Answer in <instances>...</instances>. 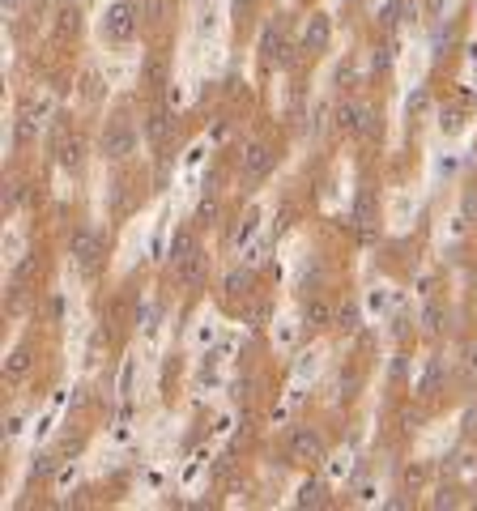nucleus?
Listing matches in <instances>:
<instances>
[{"instance_id": "1", "label": "nucleus", "mask_w": 477, "mask_h": 511, "mask_svg": "<svg viewBox=\"0 0 477 511\" xmlns=\"http://www.w3.org/2000/svg\"><path fill=\"white\" fill-rule=\"evenodd\" d=\"M132 149H136V128H132L128 119H115V124H107V132H102V158H111V162H124Z\"/></svg>"}, {"instance_id": "2", "label": "nucleus", "mask_w": 477, "mask_h": 511, "mask_svg": "<svg viewBox=\"0 0 477 511\" xmlns=\"http://www.w3.org/2000/svg\"><path fill=\"white\" fill-rule=\"evenodd\" d=\"M132 34H136V9H132V4L107 9V17H102V38H107V43H128Z\"/></svg>"}, {"instance_id": "3", "label": "nucleus", "mask_w": 477, "mask_h": 511, "mask_svg": "<svg viewBox=\"0 0 477 511\" xmlns=\"http://www.w3.org/2000/svg\"><path fill=\"white\" fill-rule=\"evenodd\" d=\"M290 461H299V465L324 461V439H320L311 426H299V431L290 435Z\"/></svg>"}, {"instance_id": "4", "label": "nucleus", "mask_w": 477, "mask_h": 511, "mask_svg": "<svg viewBox=\"0 0 477 511\" xmlns=\"http://www.w3.org/2000/svg\"><path fill=\"white\" fill-rule=\"evenodd\" d=\"M337 128L350 132V136H363V132H371V111L363 102H341L337 107Z\"/></svg>"}, {"instance_id": "5", "label": "nucleus", "mask_w": 477, "mask_h": 511, "mask_svg": "<svg viewBox=\"0 0 477 511\" xmlns=\"http://www.w3.org/2000/svg\"><path fill=\"white\" fill-rule=\"evenodd\" d=\"M269 171H273V149H269L264 141H252L247 154H243V175H247V179H264Z\"/></svg>"}, {"instance_id": "6", "label": "nucleus", "mask_w": 477, "mask_h": 511, "mask_svg": "<svg viewBox=\"0 0 477 511\" xmlns=\"http://www.w3.org/2000/svg\"><path fill=\"white\" fill-rule=\"evenodd\" d=\"M73 256H77V264H81V269H94V256H98V235H94V230H77V239H73Z\"/></svg>"}, {"instance_id": "7", "label": "nucleus", "mask_w": 477, "mask_h": 511, "mask_svg": "<svg viewBox=\"0 0 477 511\" xmlns=\"http://www.w3.org/2000/svg\"><path fill=\"white\" fill-rule=\"evenodd\" d=\"M205 264H209V256L196 247L192 256H183V260H179V281H183V286H196V281L205 277Z\"/></svg>"}, {"instance_id": "8", "label": "nucleus", "mask_w": 477, "mask_h": 511, "mask_svg": "<svg viewBox=\"0 0 477 511\" xmlns=\"http://www.w3.org/2000/svg\"><path fill=\"white\" fill-rule=\"evenodd\" d=\"M328 17H311L307 21V34H303V43H307V51H324L328 47Z\"/></svg>"}, {"instance_id": "9", "label": "nucleus", "mask_w": 477, "mask_h": 511, "mask_svg": "<svg viewBox=\"0 0 477 511\" xmlns=\"http://www.w3.org/2000/svg\"><path fill=\"white\" fill-rule=\"evenodd\" d=\"M196 252V230H188V226H179L175 235H171V260L179 264L183 256H192Z\"/></svg>"}, {"instance_id": "10", "label": "nucleus", "mask_w": 477, "mask_h": 511, "mask_svg": "<svg viewBox=\"0 0 477 511\" xmlns=\"http://www.w3.org/2000/svg\"><path fill=\"white\" fill-rule=\"evenodd\" d=\"M303 320H307V328H324V324L333 320V316H328V303H324V298H311L307 311H303Z\"/></svg>"}, {"instance_id": "11", "label": "nucleus", "mask_w": 477, "mask_h": 511, "mask_svg": "<svg viewBox=\"0 0 477 511\" xmlns=\"http://www.w3.org/2000/svg\"><path fill=\"white\" fill-rule=\"evenodd\" d=\"M358 316H363L358 303H345V307L337 311V328H341V333H358Z\"/></svg>"}, {"instance_id": "12", "label": "nucleus", "mask_w": 477, "mask_h": 511, "mask_svg": "<svg viewBox=\"0 0 477 511\" xmlns=\"http://www.w3.org/2000/svg\"><path fill=\"white\" fill-rule=\"evenodd\" d=\"M60 162L68 166V171H77L81 166V141L73 136V141H64V149H60Z\"/></svg>"}, {"instance_id": "13", "label": "nucleus", "mask_w": 477, "mask_h": 511, "mask_svg": "<svg viewBox=\"0 0 477 511\" xmlns=\"http://www.w3.org/2000/svg\"><path fill=\"white\" fill-rule=\"evenodd\" d=\"M26 371H30V354H26V350H17V354L9 358V367H4V375H9V380H21Z\"/></svg>"}, {"instance_id": "14", "label": "nucleus", "mask_w": 477, "mask_h": 511, "mask_svg": "<svg viewBox=\"0 0 477 511\" xmlns=\"http://www.w3.org/2000/svg\"><path fill=\"white\" fill-rule=\"evenodd\" d=\"M218 222V200H200L196 209V226H213Z\"/></svg>"}, {"instance_id": "15", "label": "nucleus", "mask_w": 477, "mask_h": 511, "mask_svg": "<svg viewBox=\"0 0 477 511\" xmlns=\"http://www.w3.org/2000/svg\"><path fill=\"white\" fill-rule=\"evenodd\" d=\"M299 503H303V507H307V503H324V486H320V482H307V486L299 490Z\"/></svg>"}, {"instance_id": "16", "label": "nucleus", "mask_w": 477, "mask_h": 511, "mask_svg": "<svg viewBox=\"0 0 477 511\" xmlns=\"http://www.w3.org/2000/svg\"><path fill=\"white\" fill-rule=\"evenodd\" d=\"M388 303H392V290H388V286H380V290H375V294H371V303H367V307H371V311H380V316H384V311H388Z\"/></svg>"}, {"instance_id": "17", "label": "nucleus", "mask_w": 477, "mask_h": 511, "mask_svg": "<svg viewBox=\"0 0 477 511\" xmlns=\"http://www.w3.org/2000/svg\"><path fill=\"white\" fill-rule=\"evenodd\" d=\"M264 256H269V243H252V247H247V264H252V269L264 264Z\"/></svg>"}, {"instance_id": "18", "label": "nucleus", "mask_w": 477, "mask_h": 511, "mask_svg": "<svg viewBox=\"0 0 477 511\" xmlns=\"http://www.w3.org/2000/svg\"><path fill=\"white\" fill-rule=\"evenodd\" d=\"M247 281H252L247 273H230V277H226V294H239V290H247Z\"/></svg>"}, {"instance_id": "19", "label": "nucleus", "mask_w": 477, "mask_h": 511, "mask_svg": "<svg viewBox=\"0 0 477 511\" xmlns=\"http://www.w3.org/2000/svg\"><path fill=\"white\" fill-rule=\"evenodd\" d=\"M162 132H166V115H162V111H158V115H154V119H149V136H162Z\"/></svg>"}, {"instance_id": "20", "label": "nucleus", "mask_w": 477, "mask_h": 511, "mask_svg": "<svg viewBox=\"0 0 477 511\" xmlns=\"http://www.w3.org/2000/svg\"><path fill=\"white\" fill-rule=\"evenodd\" d=\"M17 435H21V414H13L9 426H4V439H17Z\"/></svg>"}, {"instance_id": "21", "label": "nucleus", "mask_w": 477, "mask_h": 511, "mask_svg": "<svg viewBox=\"0 0 477 511\" xmlns=\"http://www.w3.org/2000/svg\"><path fill=\"white\" fill-rule=\"evenodd\" d=\"M444 9V0H431V13H439Z\"/></svg>"}]
</instances>
